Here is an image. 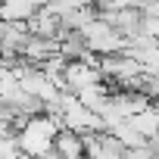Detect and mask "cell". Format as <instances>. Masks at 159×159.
Listing matches in <instances>:
<instances>
[{"instance_id":"obj_1","label":"cell","mask_w":159,"mask_h":159,"mask_svg":"<svg viewBox=\"0 0 159 159\" xmlns=\"http://www.w3.org/2000/svg\"><path fill=\"white\" fill-rule=\"evenodd\" d=\"M59 131H62V122H56V119H50L47 112H41V116H31L28 125H25L16 137H19L22 153H25L28 159H38V156H44V153H50V150L56 147Z\"/></svg>"},{"instance_id":"obj_2","label":"cell","mask_w":159,"mask_h":159,"mask_svg":"<svg viewBox=\"0 0 159 159\" xmlns=\"http://www.w3.org/2000/svg\"><path fill=\"white\" fill-rule=\"evenodd\" d=\"M100 72H103V78H106V81H112V84H125L128 78L143 75V62L125 50V53L100 56Z\"/></svg>"},{"instance_id":"obj_3","label":"cell","mask_w":159,"mask_h":159,"mask_svg":"<svg viewBox=\"0 0 159 159\" xmlns=\"http://www.w3.org/2000/svg\"><path fill=\"white\" fill-rule=\"evenodd\" d=\"M28 31L34 38H62V16H56L50 7H38L28 19Z\"/></svg>"},{"instance_id":"obj_4","label":"cell","mask_w":159,"mask_h":159,"mask_svg":"<svg viewBox=\"0 0 159 159\" xmlns=\"http://www.w3.org/2000/svg\"><path fill=\"white\" fill-rule=\"evenodd\" d=\"M62 53V41L59 38H28V44H25V50H22V59H28V62H34V66H44L47 59H53V56H59Z\"/></svg>"},{"instance_id":"obj_5","label":"cell","mask_w":159,"mask_h":159,"mask_svg":"<svg viewBox=\"0 0 159 159\" xmlns=\"http://www.w3.org/2000/svg\"><path fill=\"white\" fill-rule=\"evenodd\" d=\"M56 153H62L66 159H78V156H88L84 153V137L78 134V131H72V128H62L59 131V137H56V147H53Z\"/></svg>"},{"instance_id":"obj_6","label":"cell","mask_w":159,"mask_h":159,"mask_svg":"<svg viewBox=\"0 0 159 159\" xmlns=\"http://www.w3.org/2000/svg\"><path fill=\"white\" fill-rule=\"evenodd\" d=\"M128 122H131V125H134L147 140H153V137L159 134V106H153V103H150L147 109H140V112H137V116H131Z\"/></svg>"},{"instance_id":"obj_7","label":"cell","mask_w":159,"mask_h":159,"mask_svg":"<svg viewBox=\"0 0 159 159\" xmlns=\"http://www.w3.org/2000/svg\"><path fill=\"white\" fill-rule=\"evenodd\" d=\"M34 10H38L34 0H3V19L10 22H28Z\"/></svg>"},{"instance_id":"obj_8","label":"cell","mask_w":159,"mask_h":159,"mask_svg":"<svg viewBox=\"0 0 159 159\" xmlns=\"http://www.w3.org/2000/svg\"><path fill=\"white\" fill-rule=\"evenodd\" d=\"M109 131H112V134H116V137H119V140H122L128 150H131V147L147 143V137H143V134H140V131H137L131 122H119V125H116V128H109Z\"/></svg>"},{"instance_id":"obj_9","label":"cell","mask_w":159,"mask_h":159,"mask_svg":"<svg viewBox=\"0 0 159 159\" xmlns=\"http://www.w3.org/2000/svg\"><path fill=\"white\" fill-rule=\"evenodd\" d=\"M140 13L147 19H159V0H143L140 3Z\"/></svg>"},{"instance_id":"obj_10","label":"cell","mask_w":159,"mask_h":159,"mask_svg":"<svg viewBox=\"0 0 159 159\" xmlns=\"http://www.w3.org/2000/svg\"><path fill=\"white\" fill-rule=\"evenodd\" d=\"M153 106H159V97H153Z\"/></svg>"}]
</instances>
